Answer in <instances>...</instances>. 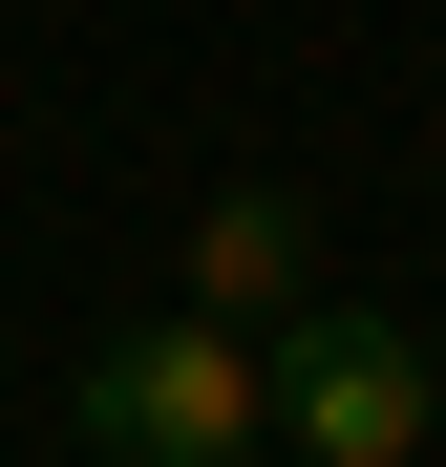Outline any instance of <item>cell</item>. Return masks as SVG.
Here are the masks:
<instances>
[{
    "label": "cell",
    "mask_w": 446,
    "mask_h": 467,
    "mask_svg": "<svg viewBox=\"0 0 446 467\" xmlns=\"http://www.w3.org/2000/svg\"><path fill=\"white\" fill-rule=\"evenodd\" d=\"M64 446H86V467H255V446H276V361H255V319H213V297L128 319L86 382H64Z\"/></svg>",
    "instance_id": "cell-1"
},
{
    "label": "cell",
    "mask_w": 446,
    "mask_h": 467,
    "mask_svg": "<svg viewBox=\"0 0 446 467\" xmlns=\"http://www.w3.org/2000/svg\"><path fill=\"white\" fill-rule=\"evenodd\" d=\"M255 361H276V446L297 467H425V425H446V382H425V340L383 319V297H297V319H255Z\"/></svg>",
    "instance_id": "cell-2"
},
{
    "label": "cell",
    "mask_w": 446,
    "mask_h": 467,
    "mask_svg": "<svg viewBox=\"0 0 446 467\" xmlns=\"http://www.w3.org/2000/svg\"><path fill=\"white\" fill-rule=\"evenodd\" d=\"M171 297H213V319H297L319 297V192H276V171H234L192 213V255H171Z\"/></svg>",
    "instance_id": "cell-3"
}]
</instances>
